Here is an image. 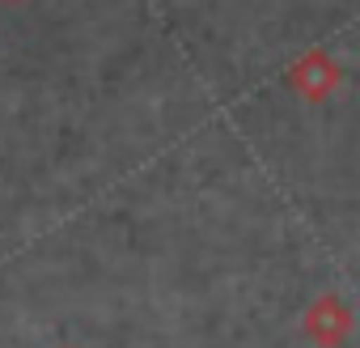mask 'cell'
Here are the masks:
<instances>
[{
  "instance_id": "cell-2",
  "label": "cell",
  "mask_w": 360,
  "mask_h": 348,
  "mask_svg": "<svg viewBox=\"0 0 360 348\" xmlns=\"http://www.w3.org/2000/svg\"><path fill=\"white\" fill-rule=\"evenodd\" d=\"M356 318H352V306L339 297V293H318L305 314H301V331L318 344V348H339L347 335H352Z\"/></svg>"
},
{
  "instance_id": "cell-1",
  "label": "cell",
  "mask_w": 360,
  "mask_h": 348,
  "mask_svg": "<svg viewBox=\"0 0 360 348\" xmlns=\"http://www.w3.org/2000/svg\"><path fill=\"white\" fill-rule=\"evenodd\" d=\"M339 81H343V68H339V60H335L326 47H309V51L297 56L292 68L284 73V85H288L297 98H305V102L330 98V94L339 89Z\"/></svg>"
}]
</instances>
